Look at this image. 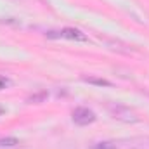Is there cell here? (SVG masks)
<instances>
[{
	"label": "cell",
	"mask_w": 149,
	"mask_h": 149,
	"mask_svg": "<svg viewBox=\"0 0 149 149\" xmlns=\"http://www.w3.org/2000/svg\"><path fill=\"white\" fill-rule=\"evenodd\" d=\"M83 81L92 83V85H99V87H111V81L106 78H97V76H83Z\"/></svg>",
	"instance_id": "cell-6"
},
{
	"label": "cell",
	"mask_w": 149,
	"mask_h": 149,
	"mask_svg": "<svg viewBox=\"0 0 149 149\" xmlns=\"http://www.w3.org/2000/svg\"><path fill=\"white\" fill-rule=\"evenodd\" d=\"M19 146V139L16 137H0V148H16Z\"/></svg>",
	"instance_id": "cell-7"
},
{
	"label": "cell",
	"mask_w": 149,
	"mask_h": 149,
	"mask_svg": "<svg viewBox=\"0 0 149 149\" xmlns=\"http://www.w3.org/2000/svg\"><path fill=\"white\" fill-rule=\"evenodd\" d=\"M61 38H68V40H74V42H87L88 40L83 31H80L76 28H64V30H61Z\"/></svg>",
	"instance_id": "cell-4"
},
{
	"label": "cell",
	"mask_w": 149,
	"mask_h": 149,
	"mask_svg": "<svg viewBox=\"0 0 149 149\" xmlns=\"http://www.w3.org/2000/svg\"><path fill=\"white\" fill-rule=\"evenodd\" d=\"M71 118H73V123L78 125V127L92 125V123L97 120L95 113L92 111V109H88V108H76L73 111V114H71Z\"/></svg>",
	"instance_id": "cell-3"
},
{
	"label": "cell",
	"mask_w": 149,
	"mask_h": 149,
	"mask_svg": "<svg viewBox=\"0 0 149 149\" xmlns=\"http://www.w3.org/2000/svg\"><path fill=\"white\" fill-rule=\"evenodd\" d=\"M9 85H10V80H9V78H5V76H0V90L7 88Z\"/></svg>",
	"instance_id": "cell-8"
},
{
	"label": "cell",
	"mask_w": 149,
	"mask_h": 149,
	"mask_svg": "<svg viewBox=\"0 0 149 149\" xmlns=\"http://www.w3.org/2000/svg\"><path fill=\"white\" fill-rule=\"evenodd\" d=\"M95 149H149V137H134L114 142H101Z\"/></svg>",
	"instance_id": "cell-1"
},
{
	"label": "cell",
	"mask_w": 149,
	"mask_h": 149,
	"mask_svg": "<svg viewBox=\"0 0 149 149\" xmlns=\"http://www.w3.org/2000/svg\"><path fill=\"white\" fill-rule=\"evenodd\" d=\"M47 97H49V92H47V90H40V92L31 94V95L26 99V102H28V104H40V102H45Z\"/></svg>",
	"instance_id": "cell-5"
},
{
	"label": "cell",
	"mask_w": 149,
	"mask_h": 149,
	"mask_svg": "<svg viewBox=\"0 0 149 149\" xmlns=\"http://www.w3.org/2000/svg\"><path fill=\"white\" fill-rule=\"evenodd\" d=\"M109 113L113 114V118L125 121V123H135L139 121V116L135 114V111H132L130 108L123 106V104H109Z\"/></svg>",
	"instance_id": "cell-2"
}]
</instances>
